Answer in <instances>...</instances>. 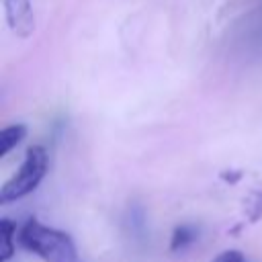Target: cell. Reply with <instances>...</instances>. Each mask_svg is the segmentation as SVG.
Segmentation results:
<instances>
[{
    "instance_id": "cell-1",
    "label": "cell",
    "mask_w": 262,
    "mask_h": 262,
    "mask_svg": "<svg viewBox=\"0 0 262 262\" xmlns=\"http://www.w3.org/2000/svg\"><path fill=\"white\" fill-rule=\"evenodd\" d=\"M18 242L45 262H80L72 237L66 231L39 223L37 219H29L20 227Z\"/></svg>"
},
{
    "instance_id": "cell-4",
    "label": "cell",
    "mask_w": 262,
    "mask_h": 262,
    "mask_svg": "<svg viewBox=\"0 0 262 262\" xmlns=\"http://www.w3.org/2000/svg\"><path fill=\"white\" fill-rule=\"evenodd\" d=\"M196 235H199V229L194 225H178L172 233V239H170V250L172 252H182L186 250L188 246H192L196 242Z\"/></svg>"
},
{
    "instance_id": "cell-5",
    "label": "cell",
    "mask_w": 262,
    "mask_h": 262,
    "mask_svg": "<svg viewBox=\"0 0 262 262\" xmlns=\"http://www.w3.org/2000/svg\"><path fill=\"white\" fill-rule=\"evenodd\" d=\"M27 135L25 125H10L0 131V156H6L12 147H16Z\"/></svg>"
},
{
    "instance_id": "cell-6",
    "label": "cell",
    "mask_w": 262,
    "mask_h": 262,
    "mask_svg": "<svg viewBox=\"0 0 262 262\" xmlns=\"http://www.w3.org/2000/svg\"><path fill=\"white\" fill-rule=\"evenodd\" d=\"M0 237H2V250H0V260L8 262L10 256L14 254V237H16V225L10 219L0 221Z\"/></svg>"
},
{
    "instance_id": "cell-8",
    "label": "cell",
    "mask_w": 262,
    "mask_h": 262,
    "mask_svg": "<svg viewBox=\"0 0 262 262\" xmlns=\"http://www.w3.org/2000/svg\"><path fill=\"white\" fill-rule=\"evenodd\" d=\"M213 262H246V258L237 250H227V252H221Z\"/></svg>"
},
{
    "instance_id": "cell-7",
    "label": "cell",
    "mask_w": 262,
    "mask_h": 262,
    "mask_svg": "<svg viewBox=\"0 0 262 262\" xmlns=\"http://www.w3.org/2000/svg\"><path fill=\"white\" fill-rule=\"evenodd\" d=\"M127 225L131 227V233H133V235H143L145 217H143V209H141V207H131L129 217H127Z\"/></svg>"
},
{
    "instance_id": "cell-2",
    "label": "cell",
    "mask_w": 262,
    "mask_h": 262,
    "mask_svg": "<svg viewBox=\"0 0 262 262\" xmlns=\"http://www.w3.org/2000/svg\"><path fill=\"white\" fill-rule=\"evenodd\" d=\"M45 172H47L45 147H41V145L29 147L16 174L12 178H8L4 182V186L0 188V203H10V201L23 199L29 192H33L39 186V182L43 180Z\"/></svg>"
},
{
    "instance_id": "cell-9",
    "label": "cell",
    "mask_w": 262,
    "mask_h": 262,
    "mask_svg": "<svg viewBox=\"0 0 262 262\" xmlns=\"http://www.w3.org/2000/svg\"><path fill=\"white\" fill-rule=\"evenodd\" d=\"M260 217H262V190L254 196V201L250 205V219L252 221H258Z\"/></svg>"
},
{
    "instance_id": "cell-3",
    "label": "cell",
    "mask_w": 262,
    "mask_h": 262,
    "mask_svg": "<svg viewBox=\"0 0 262 262\" xmlns=\"http://www.w3.org/2000/svg\"><path fill=\"white\" fill-rule=\"evenodd\" d=\"M6 20L18 37H29L35 29V16L29 0H4Z\"/></svg>"
}]
</instances>
